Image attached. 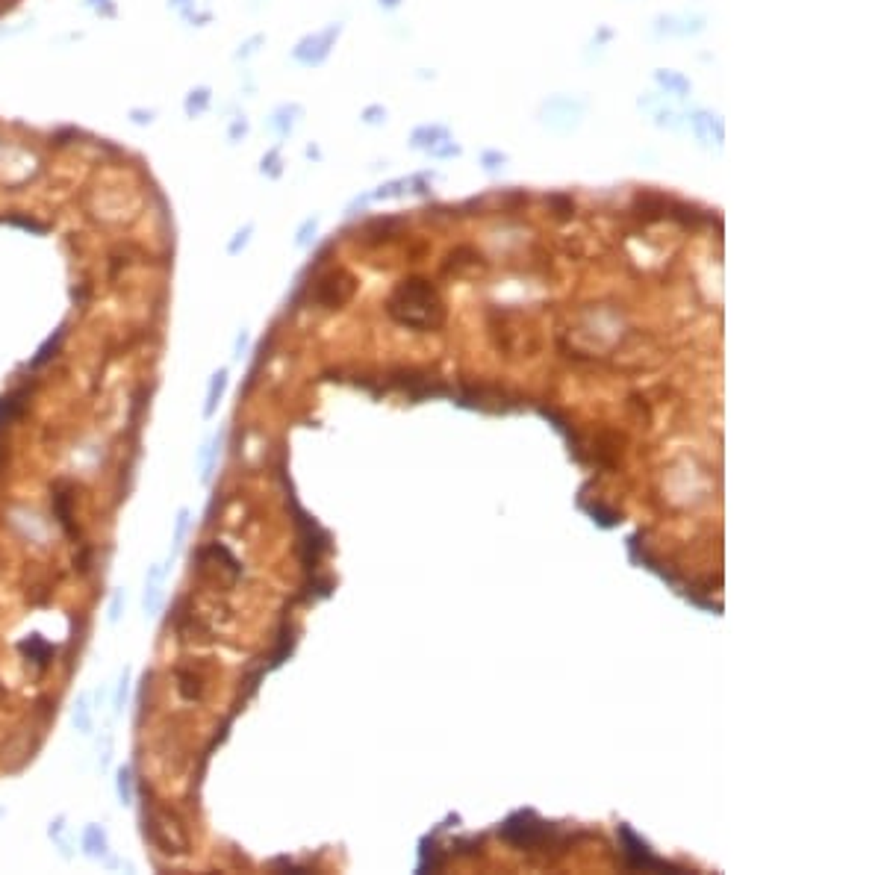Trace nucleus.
<instances>
[{
    "label": "nucleus",
    "instance_id": "obj_1",
    "mask_svg": "<svg viewBox=\"0 0 884 875\" xmlns=\"http://www.w3.org/2000/svg\"><path fill=\"white\" fill-rule=\"evenodd\" d=\"M389 315L395 322L407 325V327H419V330H434L442 325L445 318V307L440 301L437 289L427 281H404L389 298Z\"/></svg>",
    "mask_w": 884,
    "mask_h": 875
},
{
    "label": "nucleus",
    "instance_id": "obj_2",
    "mask_svg": "<svg viewBox=\"0 0 884 875\" xmlns=\"http://www.w3.org/2000/svg\"><path fill=\"white\" fill-rule=\"evenodd\" d=\"M501 834H504V840H510L513 846L534 849V846H542V843H545L548 825L540 822L530 810H525V813H516V817H510V820L504 822Z\"/></svg>",
    "mask_w": 884,
    "mask_h": 875
},
{
    "label": "nucleus",
    "instance_id": "obj_3",
    "mask_svg": "<svg viewBox=\"0 0 884 875\" xmlns=\"http://www.w3.org/2000/svg\"><path fill=\"white\" fill-rule=\"evenodd\" d=\"M619 834H622V843H625V861H628V866H634V869H648V866H655V869H670V864H663V861H657L652 852H648V846L645 843H640L634 834H631V828L628 825H622L619 828Z\"/></svg>",
    "mask_w": 884,
    "mask_h": 875
},
{
    "label": "nucleus",
    "instance_id": "obj_4",
    "mask_svg": "<svg viewBox=\"0 0 884 875\" xmlns=\"http://www.w3.org/2000/svg\"><path fill=\"white\" fill-rule=\"evenodd\" d=\"M163 578H165V566H151L145 575V613L148 616H160L163 610Z\"/></svg>",
    "mask_w": 884,
    "mask_h": 875
},
{
    "label": "nucleus",
    "instance_id": "obj_5",
    "mask_svg": "<svg viewBox=\"0 0 884 875\" xmlns=\"http://www.w3.org/2000/svg\"><path fill=\"white\" fill-rule=\"evenodd\" d=\"M83 852L94 861H104L109 854V840H107V831L101 825H89L83 831Z\"/></svg>",
    "mask_w": 884,
    "mask_h": 875
},
{
    "label": "nucleus",
    "instance_id": "obj_6",
    "mask_svg": "<svg viewBox=\"0 0 884 875\" xmlns=\"http://www.w3.org/2000/svg\"><path fill=\"white\" fill-rule=\"evenodd\" d=\"M227 389V371H215L212 381H209V392H207V404H204V419H212L215 415V407L222 404V395Z\"/></svg>",
    "mask_w": 884,
    "mask_h": 875
},
{
    "label": "nucleus",
    "instance_id": "obj_7",
    "mask_svg": "<svg viewBox=\"0 0 884 875\" xmlns=\"http://www.w3.org/2000/svg\"><path fill=\"white\" fill-rule=\"evenodd\" d=\"M74 725L80 734H89L92 731V695L89 692H80L74 702Z\"/></svg>",
    "mask_w": 884,
    "mask_h": 875
},
{
    "label": "nucleus",
    "instance_id": "obj_8",
    "mask_svg": "<svg viewBox=\"0 0 884 875\" xmlns=\"http://www.w3.org/2000/svg\"><path fill=\"white\" fill-rule=\"evenodd\" d=\"M115 790H118V802H121V805H133L136 787H133V769H130V766H118V772H115Z\"/></svg>",
    "mask_w": 884,
    "mask_h": 875
},
{
    "label": "nucleus",
    "instance_id": "obj_9",
    "mask_svg": "<svg viewBox=\"0 0 884 875\" xmlns=\"http://www.w3.org/2000/svg\"><path fill=\"white\" fill-rule=\"evenodd\" d=\"M21 651H24V654H30V658H33L38 666H45V663H48V658L53 654V646H50V643H45L38 634H33L30 640H24V643H21Z\"/></svg>",
    "mask_w": 884,
    "mask_h": 875
},
{
    "label": "nucleus",
    "instance_id": "obj_10",
    "mask_svg": "<svg viewBox=\"0 0 884 875\" xmlns=\"http://www.w3.org/2000/svg\"><path fill=\"white\" fill-rule=\"evenodd\" d=\"M219 451H222V436H212V440L207 442V448L201 451V481L204 484H209L212 466H215V460H219Z\"/></svg>",
    "mask_w": 884,
    "mask_h": 875
},
{
    "label": "nucleus",
    "instance_id": "obj_11",
    "mask_svg": "<svg viewBox=\"0 0 884 875\" xmlns=\"http://www.w3.org/2000/svg\"><path fill=\"white\" fill-rule=\"evenodd\" d=\"M62 336H65V330H56V336H50V339L38 348V354L33 357V369H38V366H45L50 357L56 354V348H59V342H62Z\"/></svg>",
    "mask_w": 884,
    "mask_h": 875
},
{
    "label": "nucleus",
    "instance_id": "obj_12",
    "mask_svg": "<svg viewBox=\"0 0 884 875\" xmlns=\"http://www.w3.org/2000/svg\"><path fill=\"white\" fill-rule=\"evenodd\" d=\"M127 695H130V669H124V672H121V678H118L115 699H112V710H115V713H124V707H127Z\"/></svg>",
    "mask_w": 884,
    "mask_h": 875
},
{
    "label": "nucleus",
    "instance_id": "obj_13",
    "mask_svg": "<svg viewBox=\"0 0 884 875\" xmlns=\"http://www.w3.org/2000/svg\"><path fill=\"white\" fill-rule=\"evenodd\" d=\"M186 531H189V510H177V522H174V548H180L183 540H186Z\"/></svg>",
    "mask_w": 884,
    "mask_h": 875
},
{
    "label": "nucleus",
    "instance_id": "obj_14",
    "mask_svg": "<svg viewBox=\"0 0 884 875\" xmlns=\"http://www.w3.org/2000/svg\"><path fill=\"white\" fill-rule=\"evenodd\" d=\"M18 407H21V395H12V398H4V401H0V428L18 413Z\"/></svg>",
    "mask_w": 884,
    "mask_h": 875
},
{
    "label": "nucleus",
    "instance_id": "obj_15",
    "mask_svg": "<svg viewBox=\"0 0 884 875\" xmlns=\"http://www.w3.org/2000/svg\"><path fill=\"white\" fill-rule=\"evenodd\" d=\"M121 610H124V589H115L112 604H109V622H112V625L121 619Z\"/></svg>",
    "mask_w": 884,
    "mask_h": 875
},
{
    "label": "nucleus",
    "instance_id": "obj_16",
    "mask_svg": "<svg viewBox=\"0 0 884 875\" xmlns=\"http://www.w3.org/2000/svg\"><path fill=\"white\" fill-rule=\"evenodd\" d=\"M109 746H112V743H109V737H107V740H104V754H101V769H107V763H109Z\"/></svg>",
    "mask_w": 884,
    "mask_h": 875
},
{
    "label": "nucleus",
    "instance_id": "obj_17",
    "mask_svg": "<svg viewBox=\"0 0 884 875\" xmlns=\"http://www.w3.org/2000/svg\"><path fill=\"white\" fill-rule=\"evenodd\" d=\"M0 813H4V810H0Z\"/></svg>",
    "mask_w": 884,
    "mask_h": 875
}]
</instances>
